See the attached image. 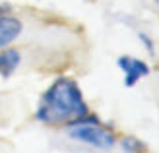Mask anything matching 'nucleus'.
I'll return each mask as SVG.
<instances>
[{
	"instance_id": "obj_2",
	"label": "nucleus",
	"mask_w": 159,
	"mask_h": 153,
	"mask_svg": "<svg viewBox=\"0 0 159 153\" xmlns=\"http://www.w3.org/2000/svg\"><path fill=\"white\" fill-rule=\"evenodd\" d=\"M68 136L72 138L74 142H80L84 143V146H89L93 149H111L116 146V136L115 132L111 130L107 124H103L97 115H85L82 118L74 120V122H70L64 126Z\"/></svg>"
},
{
	"instance_id": "obj_8",
	"label": "nucleus",
	"mask_w": 159,
	"mask_h": 153,
	"mask_svg": "<svg viewBox=\"0 0 159 153\" xmlns=\"http://www.w3.org/2000/svg\"><path fill=\"white\" fill-rule=\"evenodd\" d=\"M153 2H155V6H157V8H159V0H153Z\"/></svg>"
},
{
	"instance_id": "obj_7",
	"label": "nucleus",
	"mask_w": 159,
	"mask_h": 153,
	"mask_svg": "<svg viewBox=\"0 0 159 153\" xmlns=\"http://www.w3.org/2000/svg\"><path fill=\"white\" fill-rule=\"evenodd\" d=\"M138 39H140V43L146 47V51H148L149 54H153V52H155V51H153V49H155V45H153V41H152V39H149L146 33H138Z\"/></svg>"
},
{
	"instance_id": "obj_6",
	"label": "nucleus",
	"mask_w": 159,
	"mask_h": 153,
	"mask_svg": "<svg viewBox=\"0 0 159 153\" xmlns=\"http://www.w3.org/2000/svg\"><path fill=\"white\" fill-rule=\"evenodd\" d=\"M118 143H120V149L124 153H148L146 142L136 138V136H124Z\"/></svg>"
},
{
	"instance_id": "obj_5",
	"label": "nucleus",
	"mask_w": 159,
	"mask_h": 153,
	"mask_svg": "<svg viewBox=\"0 0 159 153\" xmlns=\"http://www.w3.org/2000/svg\"><path fill=\"white\" fill-rule=\"evenodd\" d=\"M21 64V52L18 49H10V47H6V49L0 51V78L8 79L18 66Z\"/></svg>"
},
{
	"instance_id": "obj_4",
	"label": "nucleus",
	"mask_w": 159,
	"mask_h": 153,
	"mask_svg": "<svg viewBox=\"0 0 159 153\" xmlns=\"http://www.w3.org/2000/svg\"><path fill=\"white\" fill-rule=\"evenodd\" d=\"M21 31H23V23L20 18L12 16L8 8L0 10V51L10 47L21 35Z\"/></svg>"
},
{
	"instance_id": "obj_3",
	"label": "nucleus",
	"mask_w": 159,
	"mask_h": 153,
	"mask_svg": "<svg viewBox=\"0 0 159 153\" xmlns=\"http://www.w3.org/2000/svg\"><path fill=\"white\" fill-rule=\"evenodd\" d=\"M116 66H118V70H122V74H124V85L126 87H134L140 79L149 76L148 62H144L142 58H136V56H130V54L118 56Z\"/></svg>"
},
{
	"instance_id": "obj_1",
	"label": "nucleus",
	"mask_w": 159,
	"mask_h": 153,
	"mask_svg": "<svg viewBox=\"0 0 159 153\" xmlns=\"http://www.w3.org/2000/svg\"><path fill=\"white\" fill-rule=\"evenodd\" d=\"M89 112V105L84 99L82 87L78 85V82L72 78L60 76L43 91L35 110V118L45 126L58 128Z\"/></svg>"
}]
</instances>
